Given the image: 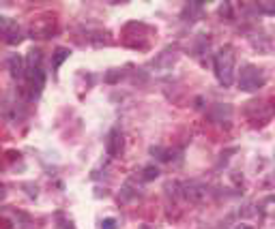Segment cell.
<instances>
[{
  "label": "cell",
  "mask_w": 275,
  "mask_h": 229,
  "mask_svg": "<svg viewBox=\"0 0 275 229\" xmlns=\"http://www.w3.org/2000/svg\"><path fill=\"white\" fill-rule=\"evenodd\" d=\"M215 73L224 86H232L234 81V54L230 47H222L215 54Z\"/></svg>",
  "instance_id": "1"
},
{
  "label": "cell",
  "mask_w": 275,
  "mask_h": 229,
  "mask_svg": "<svg viewBox=\"0 0 275 229\" xmlns=\"http://www.w3.org/2000/svg\"><path fill=\"white\" fill-rule=\"evenodd\" d=\"M265 86V75L262 71L254 65H245L239 73V88L245 90V92H252V90H258Z\"/></svg>",
  "instance_id": "2"
},
{
  "label": "cell",
  "mask_w": 275,
  "mask_h": 229,
  "mask_svg": "<svg viewBox=\"0 0 275 229\" xmlns=\"http://www.w3.org/2000/svg\"><path fill=\"white\" fill-rule=\"evenodd\" d=\"M105 150H107V154H110V156H116L118 152L123 150V135H121V131H118V129L110 131L107 141H105Z\"/></svg>",
  "instance_id": "3"
},
{
  "label": "cell",
  "mask_w": 275,
  "mask_h": 229,
  "mask_svg": "<svg viewBox=\"0 0 275 229\" xmlns=\"http://www.w3.org/2000/svg\"><path fill=\"white\" fill-rule=\"evenodd\" d=\"M9 69H11V75L13 77H22V71H24V60L20 56H13L9 60Z\"/></svg>",
  "instance_id": "4"
},
{
  "label": "cell",
  "mask_w": 275,
  "mask_h": 229,
  "mask_svg": "<svg viewBox=\"0 0 275 229\" xmlns=\"http://www.w3.org/2000/svg\"><path fill=\"white\" fill-rule=\"evenodd\" d=\"M69 54H71V52L67 50V47H58L56 54H54V69H61V65L69 58Z\"/></svg>",
  "instance_id": "5"
},
{
  "label": "cell",
  "mask_w": 275,
  "mask_h": 229,
  "mask_svg": "<svg viewBox=\"0 0 275 229\" xmlns=\"http://www.w3.org/2000/svg\"><path fill=\"white\" fill-rule=\"evenodd\" d=\"M159 176V170H157V167H155V165H149V167H144V176H142V178H144V180H153V178H157Z\"/></svg>",
  "instance_id": "6"
},
{
  "label": "cell",
  "mask_w": 275,
  "mask_h": 229,
  "mask_svg": "<svg viewBox=\"0 0 275 229\" xmlns=\"http://www.w3.org/2000/svg\"><path fill=\"white\" fill-rule=\"evenodd\" d=\"M101 229H116V219H103Z\"/></svg>",
  "instance_id": "7"
}]
</instances>
